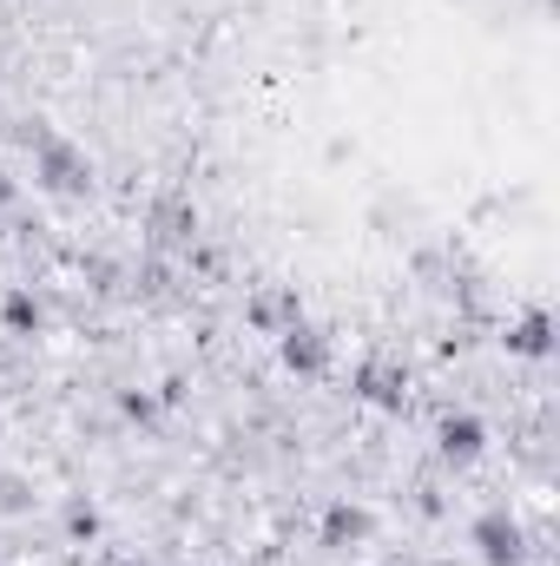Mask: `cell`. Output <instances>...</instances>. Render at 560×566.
<instances>
[{"label":"cell","instance_id":"ba28073f","mask_svg":"<svg viewBox=\"0 0 560 566\" xmlns=\"http://www.w3.org/2000/svg\"><path fill=\"white\" fill-rule=\"evenodd\" d=\"M0 323L13 329V336H40V323H46V310L27 296V290H7V303H0Z\"/></svg>","mask_w":560,"mask_h":566},{"label":"cell","instance_id":"9c48e42d","mask_svg":"<svg viewBox=\"0 0 560 566\" xmlns=\"http://www.w3.org/2000/svg\"><path fill=\"white\" fill-rule=\"evenodd\" d=\"M297 316H303V310H297V296H258V303H251V323H258V329H271V336H278L283 323H297Z\"/></svg>","mask_w":560,"mask_h":566},{"label":"cell","instance_id":"6da1fadb","mask_svg":"<svg viewBox=\"0 0 560 566\" xmlns=\"http://www.w3.org/2000/svg\"><path fill=\"white\" fill-rule=\"evenodd\" d=\"M33 178H40L46 191H86V185H93V165H86V151H73L66 139L40 133V139H33Z\"/></svg>","mask_w":560,"mask_h":566},{"label":"cell","instance_id":"7c38bea8","mask_svg":"<svg viewBox=\"0 0 560 566\" xmlns=\"http://www.w3.org/2000/svg\"><path fill=\"white\" fill-rule=\"evenodd\" d=\"M120 409H126L133 422H152V416H158V402H152V396H120Z\"/></svg>","mask_w":560,"mask_h":566},{"label":"cell","instance_id":"5bb4252c","mask_svg":"<svg viewBox=\"0 0 560 566\" xmlns=\"http://www.w3.org/2000/svg\"><path fill=\"white\" fill-rule=\"evenodd\" d=\"M120 566H139V560H120Z\"/></svg>","mask_w":560,"mask_h":566},{"label":"cell","instance_id":"5b68a950","mask_svg":"<svg viewBox=\"0 0 560 566\" xmlns=\"http://www.w3.org/2000/svg\"><path fill=\"white\" fill-rule=\"evenodd\" d=\"M481 441H488V428L475 422V416H442V454L448 461H475Z\"/></svg>","mask_w":560,"mask_h":566},{"label":"cell","instance_id":"8992f818","mask_svg":"<svg viewBox=\"0 0 560 566\" xmlns=\"http://www.w3.org/2000/svg\"><path fill=\"white\" fill-rule=\"evenodd\" d=\"M356 396L376 402V409H396V402H403V376L383 369V363H363V369H356Z\"/></svg>","mask_w":560,"mask_h":566},{"label":"cell","instance_id":"52a82bcc","mask_svg":"<svg viewBox=\"0 0 560 566\" xmlns=\"http://www.w3.org/2000/svg\"><path fill=\"white\" fill-rule=\"evenodd\" d=\"M508 349H521V356H548V349H554V323H548V310H528V316L508 329Z\"/></svg>","mask_w":560,"mask_h":566},{"label":"cell","instance_id":"4fadbf2b","mask_svg":"<svg viewBox=\"0 0 560 566\" xmlns=\"http://www.w3.org/2000/svg\"><path fill=\"white\" fill-rule=\"evenodd\" d=\"M7 205H13V178L0 171V211H7Z\"/></svg>","mask_w":560,"mask_h":566},{"label":"cell","instance_id":"3957f363","mask_svg":"<svg viewBox=\"0 0 560 566\" xmlns=\"http://www.w3.org/2000/svg\"><path fill=\"white\" fill-rule=\"evenodd\" d=\"M278 349H283V363H290L297 376H323V369H330V336H323L317 323H303V316L278 329Z\"/></svg>","mask_w":560,"mask_h":566},{"label":"cell","instance_id":"8fae6325","mask_svg":"<svg viewBox=\"0 0 560 566\" xmlns=\"http://www.w3.org/2000/svg\"><path fill=\"white\" fill-rule=\"evenodd\" d=\"M66 534H73V541H93V534H100V514H93L86 501H66Z\"/></svg>","mask_w":560,"mask_h":566},{"label":"cell","instance_id":"7a4b0ae2","mask_svg":"<svg viewBox=\"0 0 560 566\" xmlns=\"http://www.w3.org/2000/svg\"><path fill=\"white\" fill-rule=\"evenodd\" d=\"M475 554H481L488 566H521V554H528L521 521H515V514H501V507H488V514L475 521Z\"/></svg>","mask_w":560,"mask_h":566},{"label":"cell","instance_id":"30bf717a","mask_svg":"<svg viewBox=\"0 0 560 566\" xmlns=\"http://www.w3.org/2000/svg\"><path fill=\"white\" fill-rule=\"evenodd\" d=\"M152 224H158V238H185V231L198 224V211H185V205H158V218H152Z\"/></svg>","mask_w":560,"mask_h":566},{"label":"cell","instance_id":"277c9868","mask_svg":"<svg viewBox=\"0 0 560 566\" xmlns=\"http://www.w3.org/2000/svg\"><path fill=\"white\" fill-rule=\"evenodd\" d=\"M356 541H370V514L356 501H336L323 514V547H356Z\"/></svg>","mask_w":560,"mask_h":566}]
</instances>
